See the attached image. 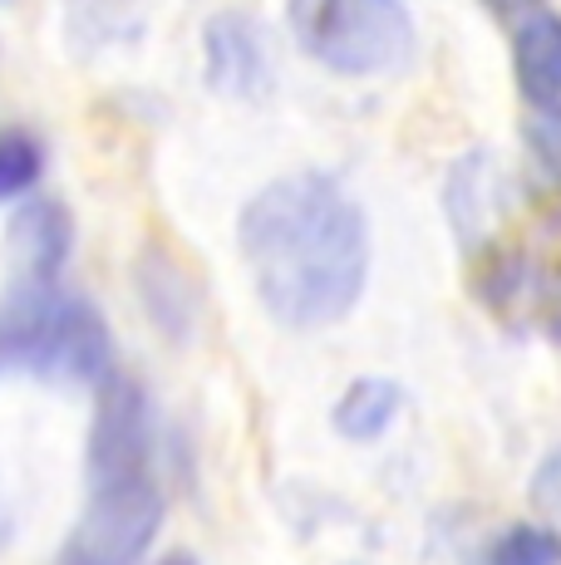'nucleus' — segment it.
<instances>
[{
	"mask_svg": "<svg viewBox=\"0 0 561 565\" xmlns=\"http://www.w3.org/2000/svg\"><path fill=\"white\" fill-rule=\"evenodd\" d=\"M246 276L286 330H326L360 306L370 280V222L330 172H286L236 216Z\"/></svg>",
	"mask_w": 561,
	"mask_h": 565,
	"instance_id": "1",
	"label": "nucleus"
},
{
	"mask_svg": "<svg viewBox=\"0 0 561 565\" xmlns=\"http://www.w3.org/2000/svg\"><path fill=\"white\" fill-rule=\"evenodd\" d=\"M0 369L99 388L114 374L109 324L84 296L60 286H15L0 300Z\"/></svg>",
	"mask_w": 561,
	"mask_h": 565,
	"instance_id": "2",
	"label": "nucleus"
},
{
	"mask_svg": "<svg viewBox=\"0 0 561 565\" xmlns=\"http://www.w3.org/2000/svg\"><path fill=\"white\" fill-rule=\"evenodd\" d=\"M296 45L340 79H384L414 60V15L404 0H286Z\"/></svg>",
	"mask_w": 561,
	"mask_h": 565,
	"instance_id": "3",
	"label": "nucleus"
},
{
	"mask_svg": "<svg viewBox=\"0 0 561 565\" xmlns=\"http://www.w3.org/2000/svg\"><path fill=\"white\" fill-rule=\"evenodd\" d=\"M158 526H163V492L154 477L89 487L84 516L74 521L55 565H138Z\"/></svg>",
	"mask_w": 561,
	"mask_h": 565,
	"instance_id": "4",
	"label": "nucleus"
},
{
	"mask_svg": "<svg viewBox=\"0 0 561 565\" xmlns=\"http://www.w3.org/2000/svg\"><path fill=\"white\" fill-rule=\"evenodd\" d=\"M154 458V413H148V394L124 374H109L94 388V423H89V487L109 482H134L148 472Z\"/></svg>",
	"mask_w": 561,
	"mask_h": 565,
	"instance_id": "5",
	"label": "nucleus"
},
{
	"mask_svg": "<svg viewBox=\"0 0 561 565\" xmlns=\"http://www.w3.org/2000/svg\"><path fill=\"white\" fill-rule=\"evenodd\" d=\"M202 74H208V89L236 104H256L272 94V50L266 35L252 15L242 10H222L202 25Z\"/></svg>",
	"mask_w": 561,
	"mask_h": 565,
	"instance_id": "6",
	"label": "nucleus"
},
{
	"mask_svg": "<svg viewBox=\"0 0 561 565\" xmlns=\"http://www.w3.org/2000/svg\"><path fill=\"white\" fill-rule=\"evenodd\" d=\"M74 226L60 202H25L10 222V256H15V286H60V270L70 260Z\"/></svg>",
	"mask_w": 561,
	"mask_h": 565,
	"instance_id": "7",
	"label": "nucleus"
},
{
	"mask_svg": "<svg viewBox=\"0 0 561 565\" xmlns=\"http://www.w3.org/2000/svg\"><path fill=\"white\" fill-rule=\"evenodd\" d=\"M512 74L532 108H561V15L537 10L512 30Z\"/></svg>",
	"mask_w": 561,
	"mask_h": 565,
	"instance_id": "8",
	"label": "nucleus"
},
{
	"mask_svg": "<svg viewBox=\"0 0 561 565\" xmlns=\"http://www.w3.org/2000/svg\"><path fill=\"white\" fill-rule=\"evenodd\" d=\"M399 408H404V388H399L394 379L364 374V379H354V384L336 398L330 418H336V428L350 443H374V438H384V433L394 428Z\"/></svg>",
	"mask_w": 561,
	"mask_h": 565,
	"instance_id": "9",
	"label": "nucleus"
},
{
	"mask_svg": "<svg viewBox=\"0 0 561 565\" xmlns=\"http://www.w3.org/2000/svg\"><path fill=\"white\" fill-rule=\"evenodd\" d=\"M473 565H561V531L542 521H512L498 536H488Z\"/></svg>",
	"mask_w": 561,
	"mask_h": 565,
	"instance_id": "10",
	"label": "nucleus"
},
{
	"mask_svg": "<svg viewBox=\"0 0 561 565\" xmlns=\"http://www.w3.org/2000/svg\"><path fill=\"white\" fill-rule=\"evenodd\" d=\"M45 178V143L30 128H0V202H20Z\"/></svg>",
	"mask_w": 561,
	"mask_h": 565,
	"instance_id": "11",
	"label": "nucleus"
},
{
	"mask_svg": "<svg viewBox=\"0 0 561 565\" xmlns=\"http://www.w3.org/2000/svg\"><path fill=\"white\" fill-rule=\"evenodd\" d=\"M527 153L542 168V178L561 188V108H532V118H527Z\"/></svg>",
	"mask_w": 561,
	"mask_h": 565,
	"instance_id": "12",
	"label": "nucleus"
},
{
	"mask_svg": "<svg viewBox=\"0 0 561 565\" xmlns=\"http://www.w3.org/2000/svg\"><path fill=\"white\" fill-rule=\"evenodd\" d=\"M537 477H552V482H557V477H561V452H552ZM537 502H542L547 512H561V487H537Z\"/></svg>",
	"mask_w": 561,
	"mask_h": 565,
	"instance_id": "13",
	"label": "nucleus"
},
{
	"mask_svg": "<svg viewBox=\"0 0 561 565\" xmlns=\"http://www.w3.org/2000/svg\"><path fill=\"white\" fill-rule=\"evenodd\" d=\"M483 6H488L493 15H502V20H527V15L542 10V0H483Z\"/></svg>",
	"mask_w": 561,
	"mask_h": 565,
	"instance_id": "14",
	"label": "nucleus"
},
{
	"mask_svg": "<svg viewBox=\"0 0 561 565\" xmlns=\"http://www.w3.org/2000/svg\"><path fill=\"white\" fill-rule=\"evenodd\" d=\"M154 565H198L188 556V551H172V556H163V561H154Z\"/></svg>",
	"mask_w": 561,
	"mask_h": 565,
	"instance_id": "15",
	"label": "nucleus"
}]
</instances>
